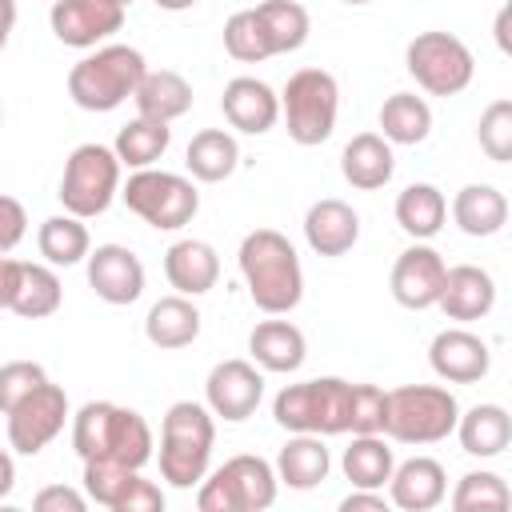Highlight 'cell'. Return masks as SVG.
Masks as SVG:
<instances>
[{"instance_id": "cell-1", "label": "cell", "mask_w": 512, "mask_h": 512, "mask_svg": "<svg viewBox=\"0 0 512 512\" xmlns=\"http://www.w3.org/2000/svg\"><path fill=\"white\" fill-rule=\"evenodd\" d=\"M236 264H240L248 296H252V304L260 312L284 316V312H292L300 304V296H304V268H300V256H296V248H292V240L284 232L252 228L240 240Z\"/></svg>"}, {"instance_id": "cell-2", "label": "cell", "mask_w": 512, "mask_h": 512, "mask_svg": "<svg viewBox=\"0 0 512 512\" xmlns=\"http://www.w3.org/2000/svg\"><path fill=\"white\" fill-rule=\"evenodd\" d=\"M72 448L84 464L108 460L124 468H144L152 460V428L136 408L112 400H88L72 416Z\"/></svg>"}, {"instance_id": "cell-3", "label": "cell", "mask_w": 512, "mask_h": 512, "mask_svg": "<svg viewBox=\"0 0 512 512\" xmlns=\"http://www.w3.org/2000/svg\"><path fill=\"white\" fill-rule=\"evenodd\" d=\"M216 444V416L208 404L176 400L160 424V476L172 488H196L208 476Z\"/></svg>"}, {"instance_id": "cell-4", "label": "cell", "mask_w": 512, "mask_h": 512, "mask_svg": "<svg viewBox=\"0 0 512 512\" xmlns=\"http://www.w3.org/2000/svg\"><path fill=\"white\" fill-rule=\"evenodd\" d=\"M144 72H148V64L136 48L104 44V48H96L92 56H84L68 68V96L84 112H112L124 100H132Z\"/></svg>"}, {"instance_id": "cell-5", "label": "cell", "mask_w": 512, "mask_h": 512, "mask_svg": "<svg viewBox=\"0 0 512 512\" xmlns=\"http://www.w3.org/2000/svg\"><path fill=\"white\" fill-rule=\"evenodd\" d=\"M348 404H352V380L316 376V380L284 384L272 400V420L284 432L340 436L348 432Z\"/></svg>"}, {"instance_id": "cell-6", "label": "cell", "mask_w": 512, "mask_h": 512, "mask_svg": "<svg viewBox=\"0 0 512 512\" xmlns=\"http://www.w3.org/2000/svg\"><path fill=\"white\" fill-rule=\"evenodd\" d=\"M460 404L440 384H400L388 392L384 436L396 444H436L456 428Z\"/></svg>"}, {"instance_id": "cell-7", "label": "cell", "mask_w": 512, "mask_h": 512, "mask_svg": "<svg viewBox=\"0 0 512 512\" xmlns=\"http://www.w3.org/2000/svg\"><path fill=\"white\" fill-rule=\"evenodd\" d=\"M276 468L264 456H232L196 484L200 512H264L276 504Z\"/></svg>"}, {"instance_id": "cell-8", "label": "cell", "mask_w": 512, "mask_h": 512, "mask_svg": "<svg viewBox=\"0 0 512 512\" xmlns=\"http://www.w3.org/2000/svg\"><path fill=\"white\" fill-rule=\"evenodd\" d=\"M280 116L288 124V136L300 148L324 144L340 116V84L324 68H300L288 76L280 92Z\"/></svg>"}, {"instance_id": "cell-9", "label": "cell", "mask_w": 512, "mask_h": 512, "mask_svg": "<svg viewBox=\"0 0 512 512\" xmlns=\"http://www.w3.org/2000/svg\"><path fill=\"white\" fill-rule=\"evenodd\" d=\"M60 204L64 212L92 220L104 216L112 208V200L120 196V160L108 144H76L64 160V176H60Z\"/></svg>"}, {"instance_id": "cell-10", "label": "cell", "mask_w": 512, "mask_h": 512, "mask_svg": "<svg viewBox=\"0 0 512 512\" xmlns=\"http://www.w3.org/2000/svg\"><path fill=\"white\" fill-rule=\"evenodd\" d=\"M128 212H136L148 228L156 232H176L184 224H192V216L200 212V192L188 176L180 172H164V168H136L128 176V184L120 188Z\"/></svg>"}, {"instance_id": "cell-11", "label": "cell", "mask_w": 512, "mask_h": 512, "mask_svg": "<svg viewBox=\"0 0 512 512\" xmlns=\"http://www.w3.org/2000/svg\"><path fill=\"white\" fill-rule=\"evenodd\" d=\"M404 68L428 96H456L476 76L472 48L452 32H416L404 48Z\"/></svg>"}, {"instance_id": "cell-12", "label": "cell", "mask_w": 512, "mask_h": 512, "mask_svg": "<svg viewBox=\"0 0 512 512\" xmlns=\"http://www.w3.org/2000/svg\"><path fill=\"white\" fill-rule=\"evenodd\" d=\"M8 416V444L20 452V456H36L44 452L60 432H64V420H68V392L52 380H44L40 388H32L16 408L4 412Z\"/></svg>"}, {"instance_id": "cell-13", "label": "cell", "mask_w": 512, "mask_h": 512, "mask_svg": "<svg viewBox=\"0 0 512 512\" xmlns=\"http://www.w3.org/2000/svg\"><path fill=\"white\" fill-rule=\"evenodd\" d=\"M264 400V372L252 360H220L204 380V404L212 416L240 424Z\"/></svg>"}, {"instance_id": "cell-14", "label": "cell", "mask_w": 512, "mask_h": 512, "mask_svg": "<svg viewBox=\"0 0 512 512\" xmlns=\"http://www.w3.org/2000/svg\"><path fill=\"white\" fill-rule=\"evenodd\" d=\"M444 272H448L444 256H440L432 244L416 240V244L404 248V252L396 256V264H392V276H388L392 300H396L400 308H412V312L436 308L440 288H444Z\"/></svg>"}, {"instance_id": "cell-15", "label": "cell", "mask_w": 512, "mask_h": 512, "mask_svg": "<svg viewBox=\"0 0 512 512\" xmlns=\"http://www.w3.org/2000/svg\"><path fill=\"white\" fill-rule=\"evenodd\" d=\"M124 12L112 0H52L48 24L52 36L68 48H96L100 40L116 36L124 28Z\"/></svg>"}, {"instance_id": "cell-16", "label": "cell", "mask_w": 512, "mask_h": 512, "mask_svg": "<svg viewBox=\"0 0 512 512\" xmlns=\"http://www.w3.org/2000/svg\"><path fill=\"white\" fill-rule=\"evenodd\" d=\"M88 284L104 304H132L144 292V264L124 244H96L88 256Z\"/></svg>"}, {"instance_id": "cell-17", "label": "cell", "mask_w": 512, "mask_h": 512, "mask_svg": "<svg viewBox=\"0 0 512 512\" xmlns=\"http://www.w3.org/2000/svg\"><path fill=\"white\" fill-rule=\"evenodd\" d=\"M428 364L448 384H476V380L488 376L492 352H488V344L476 332H468V328H444L428 344Z\"/></svg>"}, {"instance_id": "cell-18", "label": "cell", "mask_w": 512, "mask_h": 512, "mask_svg": "<svg viewBox=\"0 0 512 512\" xmlns=\"http://www.w3.org/2000/svg\"><path fill=\"white\" fill-rule=\"evenodd\" d=\"M224 120L244 136H264L280 120V96L256 76H232L220 96Z\"/></svg>"}, {"instance_id": "cell-19", "label": "cell", "mask_w": 512, "mask_h": 512, "mask_svg": "<svg viewBox=\"0 0 512 512\" xmlns=\"http://www.w3.org/2000/svg\"><path fill=\"white\" fill-rule=\"evenodd\" d=\"M444 496H448V476L444 464L432 456H412L396 464L388 476V504L404 512H432L436 504H444Z\"/></svg>"}, {"instance_id": "cell-20", "label": "cell", "mask_w": 512, "mask_h": 512, "mask_svg": "<svg viewBox=\"0 0 512 512\" xmlns=\"http://www.w3.org/2000/svg\"><path fill=\"white\" fill-rule=\"evenodd\" d=\"M496 304V280L476 268V264H456L444 272V288H440V300L436 308L448 316V320H484Z\"/></svg>"}, {"instance_id": "cell-21", "label": "cell", "mask_w": 512, "mask_h": 512, "mask_svg": "<svg viewBox=\"0 0 512 512\" xmlns=\"http://www.w3.org/2000/svg\"><path fill=\"white\" fill-rule=\"evenodd\" d=\"M304 240L316 256H344L360 240V216L352 212V204L324 196L304 212Z\"/></svg>"}, {"instance_id": "cell-22", "label": "cell", "mask_w": 512, "mask_h": 512, "mask_svg": "<svg viewBox=\"0 0 512 512\" xmlns=\"http://www.w3.org/2000/svg\"><path fill=\"white\" fill-rule=\"evenodd\" d=\"M164 276L180 296H204L220 280V256L208 240L184 236L164 252Z\"/></svg>"}, {"instance_id": "cell-23", "label": "cell", "mask_w": 512, "mask_h": 512, "mask_svg": "<svg viewBox=\"0 0 512 512\" xmlns=\"http://www.w3.org/2000/svg\"><path fill=\"white\" fill-rule=\"evenodd\" d=\"M340 172L352 188L360 192H376L392 180L396 172V156H392V144L380 136V132H360L344 144L340 152Z\"/></svg>"}, {"instance_id": "cell-24", "label": "cell", "mask_w": 512, "mask_h": 512, "mask_svg": "<svg viewBox=\"0 0 512 512\" xmlns=\"http://www.w3.org/2000/svg\"><path fill=\"white\" fill-rule=\"evenodd\" d=\"M248 352L264 372H296L308 356V340L292 320H260L248 332Z\"/></svg>"}, {"instance_id": "cell-25", "label": "cell", "mask_w": 512, "mask_h": 512, "mask_svg": "<svg viewBox=\"0 0 512 512\" xmlns=\"http://www.w3.org/2000/svg\"><path fill=\"white\" fill-rule=\"evenodd\" d=\"M144 336L152 348H164V352L188 348L200 336V308L192 304V296H180V292L160 296L144 316Z\"/></svg>"}, {"instance_id": "cell-26", "label": "cell", "mask_w": 512, "mask_h": 512, "mask_svg": "<svg viewBox=\"0 0 512 512\" xmlns=\"http://www.w3.org/2000/svg\"><path fill=\"white\" fill-rule=\"evenodd\" d=\"M452 220L464 236H496L508 224V196L496 184H464L452 196Z\"/></svg>"}, {"instance_id": "cell-27", "label": "cell", "mask_w": 512, "mask_h": 512, "mask_svg": "<svg viewBox=\"0 0 512 512\" xmlns=\"http://www.w3.org/2000/svg\"><path fill=\"white\" fill-rule=\"evenodd\" d=\"M452 432L460 436V448L468 456L492 460V456H500L512 444V416L500 404H472L468 412L456 416V428Z\"/></svg>"}, {"instance_id": "cell-28", "label": "cell", "mask_w": 512, "mask_h": 512, "mask_svg": "<svg viewBox=\"0 0 512 512\" xmlns=\"http://www.w3.org/2000/svg\"><path fill=\"white\" fill-rule=\"evenodd\" d=\"M328 468H332V456L324 448V436H312V432H292V440L276 456V480L296 492H308L320 480H328Z\"/></svg>"}, {"instance_id": "cell-29", "label": "cell", "mask_w": 512, "mask_h": 512, "mask_svg": "<svg viewBox=\"0 0 512 512\" xmlns=\"http://www.w3.org/2000/svg\"><path fill=\"white\" fill-rule=\"evenodd\" d=\"M132 100H136V112L140 116H152V120L172 124V120H180L192 108V84L180 72H172V68H156V72L148 68L144 80L136 84Z\"/></svg>"}, {"instance_id": "cell-30", "label": "cell", "mask_w": 512, "mask_h": 512, "mask_svg": "<svg viewBox=\"0 0 512 512\" xmlns=\"http://www.w3.org/2000/svg\"><path fill=\"white\" fill-rule=\"evenodd\" d=\"M184 164H188L192 180H200V184H220V180H228V176L236 172V164H240V144H236V136L224 132V128H204V132H196V136L188 140Z\"/></svg>"}, {"instance_id": "cell-31", "label": "cell", "mask_w": 512, "mask_h": 512, "mask_svg": "<svg viewBox=\"0 0 512 512\" xmlns=\"http://www.w3.org/2000/svg\"><path fill=\"white\" fill-rule=\"evenodd\" d=\"M432 132V108L416 92H392L380 104V136L388 144H424Z\"/></svg>"}, {"instance_id": "cell-32", "label": "cell", "mask_w": 512, "mask_h": 512, "mask_svg": "<svg viewBox=\"0 0 512 512\" xmlns=\"http://www.w3.org/2000/svg\"><path fill=\"white\" fill-rule=\"evenodd\" d=\"M168 144H172V128L164 124V120H152V116H136V120H128L120 132H116V144H112V152H116V160H120V168H152L164 152H168Z\"/></svg>"}, {"instance_id": "cell-33", "label": "cell", "mask_w": 512, "mask_h": 512, "mask_svg": "<svg viewBox=\"0 0 512 512\" xmlns=\"http://www.w3.org/2000/svg\"><path fill=\"white\" fill-rule=\"evenodd\" d=\"M448 220V200L436 184H408L396 196V224L412 240H432Z\"/></svg>"}, {"instance_id": "cell-34", "label": "cell", "mask_w": 512, "mask_h": 512, "mask_svg": "<svg viewBox=\"0 0 512 512\" xmlns=\"http://www.w3.org/2000/svg\"><path fill=\"white\" fill-rule=\"evenodd\" d=\"M36 248H40V256H44L52 268H72V264H80V260L92 252V236H88V228H84L80 216L64 212V216H48V220L40 224Z\"/></svg>"}, {"instance_id": "cell-35", "label": "cell", "mask_w": 512, "mask_h": 512, "mask_svg": "<svg viewBox=\"0 0 512 512\" xmlns=\"http://www.w3.org/2000/svg\"><path fill=\"white\" fill-rule=\"evenodd\" d=\"M60 300H64V288H60V276L52 272V264H24L20 260V280H16L8 308L24 320H44L60 308Z\"/></svg>"}, {"instance_id": "cell-36", "label": "cell", "mask_w": 512, "mask_h": 512, "mask_svg": "<svg viewBox=\"0 0 512 512\" xmlns=\"http://www.w3.org/2000/svg\"><path fill=\"white\" fill-rule=\"evenodd\" d=\"M340 468L352 480V488H384L396 468V456L380 432H368V436H352V444L340 456Z\"/></svg>"}, {"instance_id": "cell-37", "label": "cell", "mask_w": 512, "mask_h": 512, "mask_svg": "<svg viewBox=\"0 0 512 512\" xmlns=\"http://www.w3.org/2000/svg\"><path fill=\"white\" fill-rule=\"evenodd\" d=\"M252 12L264 24V36L272 44V56L304 48V40L312 32V20H308V8L304 4H296V0H264Z\"/></svg>"}, {"instance_id": "cell-38", "label": "cell", "mask_w": 512, "mask_h": 512, "mask_svg": "<svg viewBox=\"0 0 512 512\" xmlns=\"http://www.w3.org/2000/svg\"><path fill=\"white\" fill-rule=\"evenodd\" d=\"M512 504V492H508V480L500 472H464L456 480V492H452V508L456 512H484V508H508Z\"/></svg>"}, {"instance_id": "cell-39", "label": "cell", "mask_w": 512, "mask_h": 512, "mask_svg": "<svg viewBox=\"0 0 512 512\" xmlns=\"http://www.w3.org/2000/svg\"><path fill=\"white\" fill-rule=\"evenodd\" d=\"M224 48H228V56L240 60V64H260V60L272 56V44H268V36H264V24L256 20L252 8L232 12V16L224 20Z\"/></svg>"}, {"instance_id": "cell-40", "label": "cell", "mask_w": 512, "mask_h": 512, "mask_svg": "<svg viewBox=\"0 0 512 512\" xmlns=\"http://www.w3.org/2000/svg\"><path fill=\"white\" fill-rule=\"evenodd\" d=\"M140 476V468H124V464H108V460H92L84 464V496L96 500L100 508L116 512L124 492L132 488V480Z\"/></svg>"}, {"instance_id": "cell-41", "label": "cell", "mask_w": 512, "mask_h": 512, "mask_svg": "<svg viewBox=\"0 0 512 512\" xmlns=\"http://www.w3.org/2000/svg\"><path fill=\"white\" fill-rule=\"evenodd\" d=\"M476 136H480V148L488 160L496 164H508L512 160V100H492L484 112H480V124H476Z\"/></svg>"}, {"instance_id": "cell-42", "label": "cell", "mask_w": 512, "mask_h": 512, "mask_svg": "<svg viewBox=\"0 0 512 512\" xmlns=\"http://www.w3.org/2000/svg\"><path fill=\"white\" fill-rule=\"evenodd\" d=\"M384 408H388V392L380 384H352L348 432L352 436H368V432L384 436Z\"/></svg>"}, {"instance_id": "cell-43", "label": "cell", "mask_w": 512, "mask_h": 512, "mask_svg": "<svg viewBox=\"0 0 512 512\" xmlns=\"http://www.w3.org/2000/svg\"><path fill=\"white\" fill-rule=\"evenodd\" d=\"M48 380V372H44V364H36V360H8V364H0V412H8V408H16L32 388H40Z\"/></svg>"}, {"instance_id": "cell-44", "label": "cell", "mask_w": 512, "mask_h": 512, "mask_svg": "<svg viewBox=\"0 0 512 512\" xmlns=\"http://www.w3.org/2000/svg\"><path fill=\"white\" fill-rule=\"evenodd\" d=\"M28 232V212L16 196H4L0 192V256H8Z\"/></svg>"}, {"instance_id": "cell-45", "label": "cell", "mask_w": 512, "mask_h": 512, "mask_svg": "<svg viewBox=\"0 0 512 512\" xmlns=\"http://www.w3.org/2000/svg\"><path fill=\"white\" fill-rule=\"evenodd\" d=\"M32 508L36 512H84L88 508V496L68 488V484H48L32 496Z\"/></svg>"}, {"instance_id": "cell-46", "label": "cell", "mask_w": 512, "mask_h": 512, "mask_svg": "<svg viewBox=\"0 0 512 512\" xmlns=\"http://www.w3.org/2000/svg\"><path fill=\"white\" fill-rule=\"evenodd\" d=\"M160 508H164V492H160L152 480L136 476V480H132V488L124 492V500H120V508H116V512H160Z\"/></svg>"}, {"instance_id": "cell-47", "label": "cell", "mask_w": 512, "mask_h": 512, "mask_svg": "<svg viewBox=\"0 0 512 512\" xmlns=\"http://www.w3.org/2000/svg\"><path fill=\"white\" fill-rule=\"evenodd\" d=\"M340 512H388V496L380 488H352L340 500Z\"/></svg>"}, {"instance_id": "cell-48", "label": "cell", "mask_w": 512, "mask_h": 512, "mask_svg": "<svg viewBox=\"0 0 512 512\" xmlns=\"http://www.w3.org/2000/svg\"><path fill=\"white\" fill-rule=\"evenodd\" d=\"M16 280H20V260H12V256H0V312L12 304Z\"/></svg>"}, {"instance_id": "cell-49", "label": "cell", "mask_w": 512, "mask_h": 512, "mask_svg": "<svg viewBox=\"0 0 512 512\" xmlns=\"http://www.w3.org/2000/svg\"><path fill=\"white\" fill-rule=\"evenodd\" d=\"M12 28H16V0H0V52H4Z\"/></svg>"}, {"instance_id": "cell-50", "label": "cell", "mask_w": 512, "mask_h": 512, "mask_svg": "<svg viewBox=\"0 0 512 512\" xmlns=\"http://www.w3.org/2000/svg\"><path fill=\"white\" fill-rule=\"evenodd\" d=\"M12 484H16V464H12V456L0 448V500L12 492Z\"/></svg>"}, {"instance_id": "cell-51", "label": "cell", "mask_w": 512, "mask_h": 512, "mask_svg": "<svg viewBox=\"0 0 512 512\" xmlns=\"http://www.w3.org/2000/svg\"><path fill=\"white\" fill-rule=\"evenodd\" d=\"M496 44H500V52L512 48L508 44V8H500V16H496Z\"/></svg>"}, {"instance_id": "cell-52", "label": "cell", "mask_w": 512, "mask_h": 512, "mask_svg": "<svg viewBox=\"0 0 512 512\" xmlns=\"http://www.w3.org/2000/svg\"><path fill=\"white\" fill-rule=\"evenodd\" d=\"M156 8H164V12H188V8H196L200 0H152Z\"/></svg>"}, {"instance_id": "cell-53", "label": "cell", "mask_w": 512, "mask_h": 512, "mask_svg": "<svg viewBox=\"0 0 512 512\" xmlns=\"http://www.w3.org/2000/svg\"><path fill=\"white\" fill-rule=\"evenodd\" d=\"M112 4H120V8H128V4H132V0H112Z\"/></svg>"}, {"instance_id": "cell-54", "label": "cell", "mask_w": 512, "mask_h": 512, "mask_svg": "<svg viewBox=\"0 0 512 512\" xmlns=\"http://www.w3.org/2000/svg\"><path fill=\"white\" fill-rule=\"evenodd\" d=\"M344 4H372V0H344Z\"/></svg>"}, {"instance_id": "cell-55", "label": "cell", "mask_w": 512, "mask_h": 512, "mask_svg": "<svg viewBox=\"0 0 512 512\" xmlns=\"http://www.w3.org/2000/svg\"><path fill=\"white\" fill-rule=\"evenodd\" d=\"M0 124H4V108H0Z\"/></svg>"}]
</instances>
